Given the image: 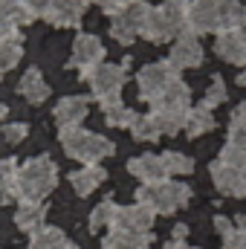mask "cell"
<instances>
[{"mask_svg": "<svg viewBox=\"0 0 246 249\" xmlns=\"http://www.w3.org/2000/svg\"><path fill=\"white\" fill-rule=\"evenodd\" d=\"M188 3L191 0H165L162 6H151L145 26H142V38L151 44H165L171 38H180L185 32V15H188Z\"/></svg>", "mask_w": 246, "mask_h": 249, "instance_id": "obj_1", "label": "cell"}, {"mask_svg": "<svg viewBox=\"0 0 246 249\" xmlns=\"http://www.w3.org/2000/svg\"><path fill=\"white\" fill-rule=\"evenodd\" d=\"M20 203H44V197L58 186V168L50 157H32L18 168Z\"/></svg>", "mask_w": 246, "mask_h": 249, "instance_id": "obj_2", "label": "cell"}, {"mask_svg": "<svg viewBox=\"0 0 246 249\" xmlns=\"http://www.w3.org/2000/svg\"><path fill=\"white\" fill-rule=\"evenodd\" d=\"M58 139L64 145V154L78 160V162H84V165H99L105 157L113 154V142L110 139H105L99 133H90L81 124L78 127H61Z\"/></svg>", "mask_w": 246, "mask_h": 249, "instance_id": "obj_3", "label": "cell"}, {"mask_svg": "<svg viewBox=\"0 0 246 249\" xmlns=\"http://www.w3.org/2000/svg\"><path fill=\"white\" fill-rule=\"evenodd\" d=\"M191 197V188L183 186V183H157V186H142L136 191V203L151 209L154 214H171L177 209H183Z\"/></svg>", "mask_w": 246, "mask_h": 249, "instance_id": "obj_4", "label": "cell"}, {"mask_svg": "<svg viewBox=\"0 0 246 249\" xmlns=\"http://www.w3.org/2000/svg\"><path fill=\"white\" fill-rule=\"evenodd\" d=\"M174 81H180V72L171 67L168 61H157V64H145L136 75V84H139V99L142 102H157Z\"/></svg>", "mask_w": 246, "mask_h": 249, "instance_id": "obj_5", "label": "cell"}, {"mask_svg": "<svg viewBox=\"0 0 246 249\" xmlns=\"http://www.w3.org/2000/svg\"><path fill=\"white\" fill-rule=\"evenodd\" d=\"M148 12H151V6L148 3H142V0H133V3H127L119 15H113V26H110V35L119 41V44H133L136 38H139V32H142V26H145V18H148Z\"/></svg>", "mask_w": 246, "mask_h": 249, "instance_id": "obj_6", "label": "cell"}, {"mask_svg": "<svg viewBox=\"0 0 246 249\" xmlns=\"http://www.w3.org/2000/svg\"><path fill=\"white\" fill-rule=\"evenodd\" d=\"M102 64H105V47H102V41H99L96 35H90V32L75 35L70 67L78 70L81 78H90V72H93L96 67H102Z\"/></svg>", "mask_w": 246, "mask_h": 249, "instance_id": "obj_7", "label": "cell"}, {"mask_svg": "<svg viewBox=\"0 0 246 249\" xmlns=\"http://www.w3.org/2000/svg\"><path fill=\"white\" fill-rule=\"evenodd\" d=\"M209 32H220V20H217V0H191L188 3V15H185V32L183 35H209Z\"/></svg>", "mask_w": 246, "mask_h": 249, "instance_id": "obj_8", "label": "cell"}, {"mask_svg": "<svg viewBox=\"0 0 246 249\" xmlns=\"http://www.w3.org/2000/svg\"><path fill=\"white\" fill-rule=\"evenodd\" d=\"M90 90H93V96L102 102V99H107V96H119V90L124 87V81H127V75H124V64H102V67H96L93 72H90Z\"/></svg>", "mask_w": 246, "mask_h": 249, "instance_id": "obj_9", "label": "cell"}, {"mask_svg": "<svg viewBox=\"0 0 246 249\" xmlns=\"http://www.w3.org/2000/svg\"><path fill=\"white\" fill-rule=\"evenodd\" d=\"M154 212L133 203V206H119V214L113 220V229L116 232H130V235H151V226H154ZM110 229V232H113Z\"/></svg>", "mask_w": 246, "mask_h": 249, "instance_id": "obj_10", "label": "cell"}, {"mask_svg": "<svg viewBox=\"0 0 246 249\" xmlns=\"http://www.w3.org/2000/svg\"><path fill=\"white\" fill-rule=\"evenodd\" d=\"M209 171H211V180H214V188L217 191H223L229 197H244L246 194V177H244L241 168H232V165L214 160Z\"/></svg>", "mask_w": 246, "mask_h": 249, "instance_id": "obj_11", "label": "cell"}, {"mask_svg": "<svg viewBox=\"0 0 246 249\" xmlns=\"http://www.w3.org/2000/svg\"><path fill=\"white\" fill-rule=\"evenodd\" d=\"M168 64L180 72V70H191V67H200L203 64V47L194 35H180L177 44L171 47L168 53Z\"/></svg>", "mask_w": 246, "mask_h": 249, "instance_id": "obj_12", "label": "cell"}, {"mask_svg": "<svg viewBox=\"0 0 246 249\" xmlns=\"http://www.w3.org/2000/svg\"><path fill=\"white\" fill-rule=\"evenodd\" d=\"M127 171L133 177L142 180V186H157V183H165L168 174H165V165L157 154H142V157H133L127 162Z\"/></svg>", "mask_w": 246, "mask_h": 249, "instance_id": "obj_13", "label": "cell"}, {"mask_svg": "<svg viewBox=\"0 0 246 249\" xmlns=\"http://www.w3.org/2000/svg\"><path fill=\"white\" fill-rule=\"evenodd\" d=\"M214 53L229 64H238L246 67V35L241 29H232V32H220L217 41H214Z\"/></svg>", "mask_w": 246, "mask_h": 249, "instance_id": "obj_14", "label": "cell"}, {"mask_svg": "<svg viewBox=\"0 0 246 249\" xmlns=\"http://www.w3.org/2000/svg\"><path fill=\"white\" fill-rule=\"evenodd\" d=\"M188 99H191L188 84H185V81H174V84L151 105V110H162V113H188V110H191V107H188Z\"/></svg>", "mask_w": 246, "mask_h": 249, "instance_id": "obj_15", "label": "cell"}, {"mask_svg": "<svg viewBox=\"0 0 246 249\" xmlns=\"http://www.w3.org/2000/svg\"><path fill=\"white\" fill-rule=\"evenodd\" d=\"M87 110H90V105L84 96H67L55 105V119L61 127H78L81 119L87 116Z\"/></svg>", "mask_w": 246, "mask_h": 249, "instance_id": "obj_16", "label": "cell"}, {"mask_svg": "<svg viewBox=\"0 0 246 249\" xmlns=\"http://www.w3.org/2000/svg\"><path fill=\"white\" fill-rule=\"evenodd\" d=\"M105 177H107V171L102 165H84L81 171H72L70 174V186L75 188L78 197H87V194H93L96 188L105 183Z\"/></svg>", "mask_w": 246, "mask_h": 249, "instance_id": "obj_17", "label": "cell"}, {"mask_svg": "<svg viewBox=\"0 0 246 249\" xmlns=\"http://www.w3.org/2000/svg\"><path fill=\"white\" fill-rule=\"evenodd\" d=\"M18 93H23V99H26V102L41 105V102L50 96V84H47V81H44V75L32 67V70H26V72H23V78L18 81Z\"/></svg>", "mask_w": 246, "mask_h": 249, "instance_id": "obj_18", "label": "cell"}, {"mask_svg": "<svg viewBox=\"0 0 246 249\" xmlns=\"http://www.w3.org/2000/svg\"><path fill=\"white\" fill-rule=\"evenodd\" d=\"M44 217H47L44 203H20L18 214H15V223H18V229H23L29 235H38L44 229Z\"/></svg>", "mask_w": 246, "mask_h": 249, "instance_id": "obj_19", "label": "cell"}, {"mask_svg": "<svg viewBox=\"0 0 246 249\" xmlns=\"http://www.w3.org/2000/svg\"><path fill=\"white\" fill-rule=\"evenodd\" d=\"M99 105H102V110H105L107 124H113V127H130V124L136 122V116H139L136 110L124 107L119 96H107V99H102Z\"/></svg>", "mask_w": 246, "mask_h": 249, "instance_id": "obj_20", "label": "cell"}, {"mask_svg": "<svg viewBox=\"0 0 246 249\" xmlns=\"http://www.w3.org/2000/svg\"><path fill=\"white\" fill-rule=\"evenodd\" d=\"M214 127V116H211V110L209 107H203V105H197V107H191L188 110V119H185V136H203V133H209Z\"/></svg>", "mask_w": 246, "mask_h": 249, "instance_id": "obj_21", "label": "cell"}, {"mask_svg": "<svg viewBox=\"0 0 246 249\" xmlns=\"http://www.w3.org/2000/svg\"><path fill=\"white\" fill-rule=\"evenodd\" d=\"M151 235H130V232H110L105 238V247L102 249H151Z\"/></svg>", "mask_w": 246, "mask_h": 249, "instance_id": "obj_22", "label": "cell"}, {"mask_svg": "<svg viewBox=\"0 0 246 249\" xmlns=\"http://www.w3.org/2000/svg\"><path fill=\"white\" fill-rule=\"evenodd\" d=\"M32 247H38V249H78L75 244L67 241V235H64L61 229H53V226H47L38 235H32Z\"/></svg>", "mask_w": 246, "mask_h": 249, "instance_id": "obj_23", "label": "cell"}, {"mask_svg": "<svg viewBox=\"0 0 246 249\" xmlns=\"http://www.w3.org/2000/svg\"><path fill=\"white\" fill-rule=\"evenodd\" d=\"M116 214H119V206L113 203V200H105V203H99L96 209H93V214H90V232H99V229H105V226H110L113 229V220H116Z\"/></svg>", "mask_w": 246, "mask_h": 249, "instance_id": "obj_24", "label": "cell"}, {"mask_svg": "<svg viewBox=\"0 0 246 249\" xmlns=\"http://www.w3.org/2000/svg\"><path fill=\"white\" fill-rule=\"evenodd\" d=\"M20 55H23L20 35H15V38H0V72L12 70L15 64L20 61Z\"/></svg>", "mask_w": 246, "mask_h": 249, "instance_id": "obj_25", "label": "cell"}, {"mask_svg": "<svg viewBox=\"0 0 246 249\" xmlns=\"http://www.w3.org/2000/svg\"><path fill=\"white\" fill-rule=\"evenodd\" d=\"M130 133H133V139H139V142H157L159 136H162V130H159V124L157 119L148 113V116H136V122L130 124Z\"/></svg>", "mask_w": 246, "mask_h": 249, "instance_id": "obj_26", "label": "cell"}, {"mask_svg": "<svg viewBox=\"0 0 246 249\" xmlns=\"http://www.w3.org/2000/svg\"><path fill=\"white\" fill-rule=\"evenodd\" d=\"M159 160L165 165V174H191L194 171V160L180 154V151H165Z\"/></svg>", "mask_w": 246, "mask_h": 249, "instance_id": "obj_27", "label": "cell"}, {"mask_svg": "<svg viewBox=\"0 0 246 249\" xmlns=\"http://www.w3.org/2000/svg\"><path fill=\"white\" fill-rule=\"evenodd\" d=\"M12 18H15V26H29L32 20H38V6L35 0H15L12 6Z\"/></svg>", "mask_w": 246, "mask_h": 249, "instance_id": "obj_28", "label": "cell"}, {"mask_svg": "<svg viewBox=\"0 0 246 249\" xmlns=\"http://www.w3.org/2000/svg\"><path fill=\"white\" fill-rule=\"evenodd\" d=\"M35 6H38V18H44L53 26H61L64 0H35Z\"/></svg>", "mask_w": 246, "mask_h": 249, "instance_id": "obj_29", "label": "cell"}, {"mask_svg": "<svg viewBox=\"0 0 246 249\" xmlns=\"http://www.w3.org/2000/svg\"><path fill=\"white\" fill-rule=\"evenodd\" d=\"M226 102V81L220 78V75H214L211 78V87L206 90V96H203V107H217V105H223Z\"/></svg>", "mask_w": 246, "mask_h": 249, "instance_id": "obj_30", "label": "cell"}, {"mask_svg": "<svg viewBox=\"0 0 246 249\" xmlns=\"http://www.w3.org/2000/svg\"><path fill=\"white\" fill-rule=\"evenodd\" d=\"M12 6H15V0H0V38L20 35L15 26V18H12Z\"/></svg>", "mask_w": 246, "mask_h": 249, "instance_id": "obj_31", "label": "cell"}, {"mask_svg": "<svg viewBox=\"0 0 246 249\" xmlns=\"http://www.w3.org/2000/svg\"><path fill=\"white\" fill-rule=\"evenodd\" d=\"M0 194H3V200H18L20 203V177H18V171L0 177Z\"/></svg>", "mask_w": 246, "mask_h": 249, "instance_id": "obj_32", "label": "cell"}, {"mask_svg": "<svg viewBox=\"0 0 246 249\" xmlns=\"http://www.w3.org/2000/svg\"><path fill=\"white\" fill-rule=\"evenodd\" d=\"M26 133H29V127H26L23 122L3 124V136H6V142H23V139H26Z\"/></svg>", "mask_w": 246, "mask_h": 249, "instance_id": "obj_33", "label": "cell"}, {"mask_svg": "<svg viewBox=\"0 0 246 249\" xmlns=\"http://www.w3.org/2000/svg\"><path fill=\"white\" fill-rule=\"evenodd\" d=\"M232 130H246V102H241L235 110H232Z\"/></svg>", "mask_w": 246, "mask_h": 249, "instance_id": "obj_34", "label": "cell"}, {"mask_svg": "<svg viewBox=\"0 0 246 249\" xmlns=\"http://www.w3.org/2000/svg\"><path fill=\"white\" fill-rule=\"evenodd\" d=\"M232 226H235V223H232V220H229V217H214V229H217V232H220V235H223V232H229V229H232Z\"/></svg>", "mask_w": 246, "mask_h": 249, "instance_id": "obj_35", "label": "cell"}, {"mask_svg": "<svg viewBox=\"0 0 246 249\" xmlns=\"http://www.w3.org/2000/svg\"><path fill=\"white\" fill-rule=\"evenodd\" d=\"M185 235H188V226H185V223H177V226H174V232H171V241H180V244H185V241H183Z\"/></svg>", "mask_w": 246, "mask_h": 249, "instance_id": "obj_36", "label": "cell"}, {"mask_svg": "<svg viewBox=\"0 0 246 249\" xmlns=\"http://www.w3.org/2000/svg\"><path fill=\"white\" fill-rule=\"evenodd\" d=\"M15 171H18V162H15V160H3V162H0V177L15 174Z\"/></svg>", "mask_w": 246, "mask_h": 249, "instance_id": "obj_37", "label": "cell"}, {"mask_svg": "<svg viewBox=\"0 0 246 249\" xmlns=\"http://www.w3.org/2000/svg\"><path fill=\"white\" fill-rule=\"evenodd\" d=\"M183 247H185V244H180V241H168L162 249H183Z\"/></svg>", "mask_w": 246, "mask_h": 249, "instance_id": "obj_38", "label": "cell"}, {"mask_svg": "<svg viewBox=\"0 0 246 249\" xmlns=\"http://www.w3.org/2000/svg\"><path fill=\"white\" fill-rule=\"evenodd\" d=\"M6 113H9V107H6V105H0V119H3Z\"/></svg>", "mask_w": 246, "mask_h": 249, "instance_id": "obj_39", "label": "cell"}, {"mask_svg": "<svg viewBox=\"0 0 246 249\" xmlns=\"http://www.w3.org/2000/svg\"><path fill=\"white\" fill-rule=\"evenodd\" d=\"M241 32H244V35H246V15H244V26H241Z\"/></svg>", "mask_w": 246, "mask_h": 249, "instance_id": "obj_40", "label": "cell"}, {"mask_svg": "<svg viewBox=\"0 0 246 249\" xmlns=\"http://www.w3.org/2000/svg\"><path fill=\"white\" fill-rule=\"evenodd\" d=\"M29 249H38V247H32V244H29Z\"/></svg>", "mask_w": 246, "mask_h": 249, "instance_id": "obj_41", "label": "cell"}, {"mask_svg": "<svg viewBox=\"0 0 246 249\" xmlns=\"http://www.w3.org/2000/svg\"><path fill=\"white\" fill-rule=\"evenodd\" d=\"M183 249H194V247H183Z\"/></svg>", "mask_w": 246, "mask_h": 249, "instance_id": "obj_42", "label": "cell"}, {"mask_svg": "<svg viewBox=\"0 0 246 249\" xmlns=\"http://www.w3.org/2000/svg\"><path fill=\"white\" fill-rule=\"evenodd\" d=\"M244 177H246V168H244Z\"/></svg>", "mask_w": 246, "mask_h": 249, "instance_id": "obj_43", "label": "cell"}]
</instances>
